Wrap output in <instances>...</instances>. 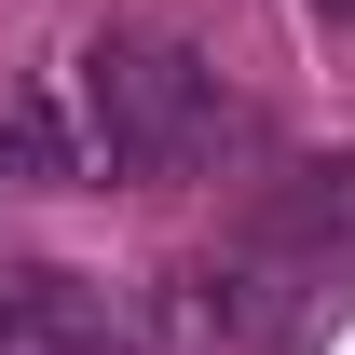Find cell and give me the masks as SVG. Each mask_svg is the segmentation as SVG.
Masks as SVG:
<instances>
[{"mask_svg": "<svg viewBox=\"0 0 355 355\" xmlns=\"http://www.w3.org/2000/svg\"><path fill=\"white\" fill-rule=\"evenodd\" d=\"M55 178H205L219 150H246V96L178 42H96L69 55V83L42 96Z\"/></svg>", "mask_w": 355, "mask_h": 355, "instance_id": "cell-1", "label": "cell"}, {"mask_svg": "<svg viewBox=\"0 0 355 355\" xmlns=\"http://www.w3.org/2000/svg\"><path fill=\"white\" fill-rule=\"evenodd\" d=\"M328 301H355V164H328L287 205H260L232 232V260L205 273V314L219 328H260V342L301 328V314H328Z\"/></svg>", "mask_w": 355, "mask_h": 355, "instance_id": "cell-2", "label": "cell"}, {"mask_svg": "<svg viewBox=\"0 0 355 355\" xmlns=\"http://www.w3.org/2000/svg\"><path fill=\"white\" fill-rule=\"evenodd\" d=\"M0 355H137L123 301L55 260H0Z\"/></svg>", "mask_w": 355, "mask_h": 355, "instance_id": "cell-3", "label": "cell"}, {"mask_svg": "<svg viewBox=\"0 0 355 355\" xmlns=\"http://www.w3.org/2000/svg\"><path fill=\"white\" fill-rule=\"evenodd\" d=\"M28 178H55V137L42 110H0V191H28Z\"/></svg>", "mask_w": 355, "mask_h": 355, "instance_id": "cell-4", "label": "cell"}]
</instances>
